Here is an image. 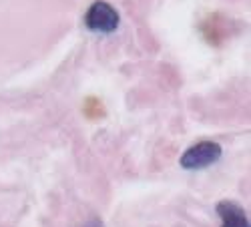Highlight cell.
Wrapping results in <instances>:
<instances>
[{
    "label": "cell",
    "mask_w": 251,
    "mask_h": 227,
    "mask_svg": "<svg viewBox=\"0 0 251 227\" xmlns=\"http://www.w3.org/2000/svg\"><path fill=\"white\" fill-rule=\"evenodd\" d=\"M82 227H104V225H102V221H100L99 217H93V219H91L89 223H85Z\"/></svg>",
    "instance_id": "277c9868"
},
{
    "label": "cell",
    "mask_w": 251,
    "mask_h": 227,
    "mask_svg": "<svg viewBox=\"0 0 251 227\" xmlns=\"http://www.w3.org/2000/svg\"><path fill=\"white\" fill-rule=\"evenodd\" d=\"M119 23H121L119 12L115 10V6L104 2V0H97V2H93L91 8L85 14V25L93 32H102V34L115 32L119 28Z\"/></svg>",
    "instance_id": "7a4b0ae2"
},
{
    "label": "cell",
    "mask_w": 251,
    "mask_h": 227,
    "mask_svg": "<svg viewBox=\"0 0 251 227\" xmlns=\"http://www.w3.org/2000/svg\"><path fill=\"white\" fill-rule=\"evenodd\" d=\"M217 215L221 219V227H249L247 213L233 201H221L217 205Z\"/></svg>",
    "instance_id": "3957f363"
},
{
    "label": "cell",
    "mask_w": 251,
    "mask_h": 227,
    "mask_svg": "<svg viewBox=\"0 0 251 227\" xmlns=\"http://www.w3.org/2000/svg\"><path fill=\"white\" fill-rule=\"evenodd\" d=\"M223 149L219 143L215 141H201L197 145L189 147L179 159L181 167L187 169V171H195V169H205L209 165H213L219 161Z\"/></svg>",
    "instance_id": "6da1fadb"
}]
</instances>
